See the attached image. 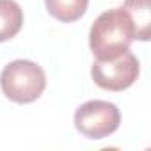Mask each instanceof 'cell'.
Instances as JSON below:
<instances>
[{"label":"cell","instance_id":"7","mask_svg":"<svg viewBox=\"0 0 151 151\" xmlns=\"http://www.w3.org/2000/svg\"><path fill=\"white\" fill-rule=\"evenodd\" d=\"M45 4L55 20L62 23H73L86 14L89 0H45Z\"/></svg>","mask_w":151,"mask_h":151},{"label":"cell","instance_id":"6","mask_svg":"<svg viewBox=\"0 0 151 151\" xmlns=\"http://www.w3.org/2000/svg\"><path fill=\"white\" fill-rule=\"evenodd\" d=\"M123 9L130 14L133 29H135V39L147 41L151 36V9L149 0H124Z\"/></svg>","mask_w":151,"mask_h":151},{"label":"cell","instance_id":"2","mask_svg":"<svg viewBox=\"0 0 151 151\" xmlns=\"http://www.w3.org/2000/svg\"><path fill=\"white\" fill-rule=\"evenodd\" d=\"M0 87L6 98L14 103H32L45 93L46 73L37 62L18 59L2 69Z\"/></svg>","mask_w":151,"mask_h":151},{"label":"cell","instance_id":"1","mask_svg":"<svg viewBox=\"0 0 151 151\" xmlns=\"http://www.w3.org/2000/svg\"><path fill=\"white\" fill-rule=\"evenodd\" d=\"M135 41V29L130 14L123 7L101 13L89 30V48L96 59H112Z\"/></svg>","mask_w":151,"mask_h":151},{"label":"cell","instance_id":"5","mask_svg":"<svg viewBox=\"0 0 151 151\" xmlns=\"http://www.w3.org/2000/svg\"><path fill=\"white\" fill-rule=\"evenodd\" d=\"M23 27V9L16 0H0V43L13 39Z\"/></svg>","mask_w":151,"mask_h":151},{"label":"cell","instance_id":"4","mask_svg":"<svg viewBox=\"0 0 151 151\" xmlns=\"http://www.w3.org/2000/svg\"><path fill=\"white\" fill-rule=\"evenodd\" d=\"M75 128L87 139H105L112 135L121 123L117 105L103 100H91L82 103L75 112Z\"/></svg>","mask_w":151,"mask_h":151},{"label":"cell","instance_id":"3","mask_svg":"<svg viewBox=\"0 0 151 151\" xmlns=\"http://www.w3.org/2000/svg\"><path fill=\"white\" fill-rule=\"evenodd\" d=\"M140 73L139 59L130 52L124 50L123 53L112 59H96L91 66V77L94 84L105 91H124L137 80Z\"/></svg>","mask_w":151,"mask_h":151}]
</instances>
